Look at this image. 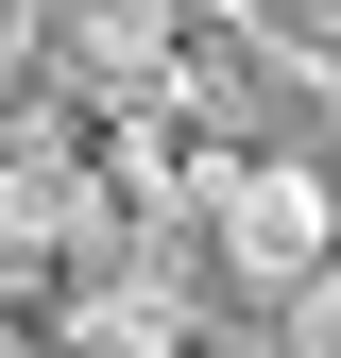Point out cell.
<instances>
[{
	"label": "cell",
	"mask_w": 341,
	"mask_h": 358,
	"mask_svg": "<svg viewBox=\"0 0 341 358\" xmlns=\"http://www.w3.org/2000/svg\"><path fill=\"white\" fill-rule=\"evenodd\" d=\"M205 358H273V341H205Z\"/></svg>",
	"instance_id": "cell-9"
},
{
	"label": "cell",
	"mask_w": 341,
	"mask_h": 358,
	"mask_svg": "<svg viewBox=\"0 0 341 358\" xmlns=\"http://www.w3.org/2000/svg\"><path fill=\"white\" fill-rule=\"evenodd\" d=\"M273 358H341V256H324L290 307H273Z\"/></svg>",
	"instance_id": "cell-6"
},
{
	"label": "cell",
	"mask_w": 341,
	"mask_h": 358,
	"mask_svg": "<svg viewBox=\"0 0 341 358\" xmlns=\"http://www.w3.org/2000/svg\"><path fill=\"white\" fill-rule=\"evenodd\" d=\"M222 324H205V307H170L154 273H119V290H68L52 307V358H205Z\"/></svg>",
	"instance_id": "cell-4"
},
{
	"label": "cell",
	"mask_w": 341,
	"mask_h": 358,
	"mask_svg": "<svg viewBox=\"0 0 341 358\" xmlns=\"http://www.w3.org/2000/svg\"><path fill=\"white\" fill-rule=\"evenodd\" d=\"M239 171H256V103H239V69L188 34V52L103 120V188H119V205H222Z\"/></svg>",
	"instance_id": "cell-1"
},
{
	"label": "cell",
	"mask_w": 341,
	"mask_h": 358,
	"mask_svg": "<svg viewBox=\"0 0 341 358\" xmlns=\"http://www.w3.org/2000/svg\"><path fill=\"white\" fill-rule=\"evenodd\" d=\"M0 358H52V290H0Z\"/></svg>",
	"instance_id": "cell-8"
},
{
	"label": "cell",
	"mask_w": 341,
	"mask_h": 358,
	"mask_svg": "<svg viewBox=\"0 0 341 358\" xmlns=\"http://www.w3.org/2000/svg\"><path fill=\"white\" fill-rule=\"evenodd\" d=\"M324 256H341V188H324L307 154H256L239 188H222V273H239V307H290Z\"/></svg>",
	"instance_id": "cell-2"
},
{
	"label": "cell",
	"mask_w": 341,
	"mask_h": 358,
	"mask_svg": "<svg viewBox=\"0 0 341 358\" xmlns=\"http://www.w3.org/2000/svg\"><path fill=\"white\" fill-rule=\"evenodd\" d=\"M188 34H205V17H154V0H68V17H52V69H68L85 103L119 120V103H137L170 52H188Z\"/></svg>",
	"instance_id": "cell-3"
},
{
	"label": "cell",
	"mask_w": 341,
	"mask_h": 358,
	"mask_svg": "<svg viewBox=\"0 0 341 358\" xmlns=\"http://www.w3.org/2000/svg\"><path fill=\"white\" fill-rule=\"evenodd\" d=\"M222 34L256 69H307V85H341V0H222Z\"/></svg>",
	"instance_id": "cell-5"
},
{
	"label": "cell",
	"mask_w": 341,
	"mask_h": 358,
	"mask_svg": "<svg viewBox=\"0 0 341 358\" xmlns=\"http://www.w3.org/2000/svg\"><path fill=\"white\" fill-rule=\"evenodd\" d=\"M154 17H205V0H154Z\"/></svg>",
	"instance_id": "cell-10"
},
{
	"label": "cell",
	"mask_w": 341,
	"mask_h": 358,
	"mask_svg": "<svg viewBox=\"0 0 341 358\" xmlns=\"http://www.w3.org/2000/svg\"><path fill=\"white\" fill-rule=\"evenodd\" d=\"M52 17H68V0H0V85H17V69H52Z\"/></svg>",
	"instance_id": "cell-7"
}]
</instances>
